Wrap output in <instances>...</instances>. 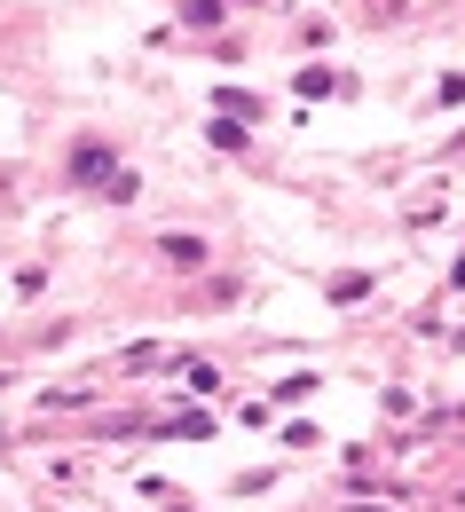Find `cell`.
Wrapping results in <instances>:
<instances>
[{"label": "cell", "mask_w": 465, "mask_h": 512, "mask_svg": "<svg viewBox=\"0 0 465 512\" xmlns=\"http://www.w3.org/2000/svg\"><path fill=\"white\" fill-rule=\"evenodd\" d=\"M103 174H111V150L103 142H79L71 150V182H103Z\"/></svg>", "instance_id": "cell-1"}, {"label": "cell", "mask_w": 465, "mask_h": 512, "mask_svg": "<svg viewBox=\"0 0 465 512\" xmlns=\"http://www.w3.org/2000/svg\"><path fill=\"white\" fill-rule=\"evenodd\" d=\"M174 8H182V24H198V32L221 24V0H174Z\"/></svg>", "instance_id": "cell-2"}, {"label": "cell", "mask_w": 465, "mask_h": 512, "mask_svg": "<svg viewBox=\"0 0 465 512\" xmlns=\"http://www.w3.org/2000/svg\"><path fill=\"white\" fill-rule=\"evenodd\" d=\"M166 260H174V268H205V245L198 237H166Z\"/></svg>", "instance_id": "cell-3"}, {"label": "cell", "mask_w": 465, "mask_h": 512, "mask_svg": "<svg viewBox=\"0 0 465 512\" xmlns=\"http://www.w3.org/2000/svg\"><path fill=\"white\" fill-rule=\"evenodd\" d=\"M205 142H213V150H245V134H237V119H213V127H205Z\"/></svg>", "instance_id": "cell-4"}, {"label": "cell", "mask_w": 465, "mask_h": 512, "mask_svg": "<svg viewBox=\"0 0 465 512\" xmlns=\"http://www.w3.org/2000/svg\"><path fill=\"white\" fill-rule=\"evenodd\" d=\"M363 292H371V276H355V268H347V276H332V300H363Z\"/></svg>", "instance_id": "cell-5"}, {"label": "cell", "mask_w": 465, "mask_h": 512, "mask_svg": "<svg viewBox=\"0 0 465 512\" xmlns=\"http://www.w3.org/2000/svg\"><path fill=\"white\" fill-rule=\"evenodd\" d=\"M355 512H379V505H355Z\"/></svg>", "instance_id": "cell-6"}]
</instances>
